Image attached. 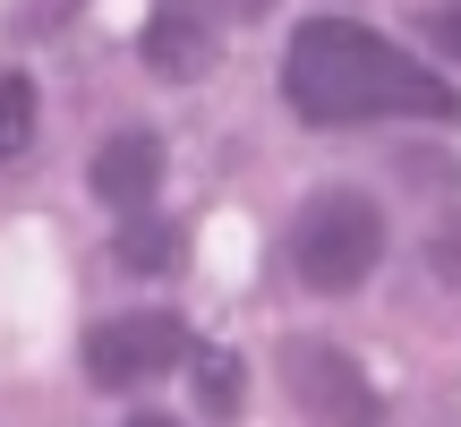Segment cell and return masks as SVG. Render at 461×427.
Segmentation results:
<instances>
[{"instance_id":"cell-4","label":"cell","mask_w":461,"mask_h":427,"mask_svg":"<svg viewBox=\"0 0 461 427\" xmlns=\"http://www.w3.org/2000/svg\"><path fill=\"white\" fill-rule=\"evenodd\" d=\"M291 359V394H299V411H308L316 427H376V385L359 377V359L350 350H333V342H291L282 350Z\"/></svg>"},{"instance_id":"cell-9","label":"cell","mask_w":461,"mask_h":427,"mask_svg":"<svg viewBox=\"0 0 461 427\" xmlns=\"http://www.w3.org/2000/svg\"><path fill=\"white\" fill-rule=\"evenodd\" d=\"M197 394H205V411H230V402H240V377H230V350H197Z\"/></svg>"},{"instance_id":"cell-2","label":"cell","mask_w":461,"mask_h":427,"mask_svg":"<svg viewBox=\"0 0 461 427\" xmlns=\"http://www.w3.org/2000/svg\"><path fill=\"white\" fill-rule=\"evenodd\" d=\"M384 257V205L359 197V188H316L299 205V231H291V274L308 282L316 299H350Z\"/></svg>"},{"instance_id":"cell-8","label":"cell","mask_w":461,"mask_h":427,"mask_svg":"<svg viewBox=\"0 0 461 427\" xmlns=\"http://www.w3.org/2000/svg\"><path fill=\"white\" fill-rule=\"evenodd\" d=\"M26 146H34V77L9 68V77H0V171H9Z\"/></svg>"},{"instance_id":"cell-1","label":"cell","mask_w":461,"mask_h":427,"mask_svg":"<svg viewBox=\"0 0 461 427\" xmlns=\"http://www.w3.org/2000/svg\"><path fill=\"white\" fill-rule=\"evenodd\" d=\"M282 95L316 129H359V120H461V95L428 60L384 43L359 17H308L282 51Z\"/></svg>"},{"instance_id":"cell-5","label":"cell","mask_w":461,"mask_h":427,"mask_svg":"<svg viewBox=\"0 0 461 427\" xmlns=\"http://www.w3.org/2000/svg\"><path fill=\"white\" fill-rule=\"evenodd\" d=\"M163 171H171L163 137H154V129H120V137L95 146V171H86V180H95V197L112 214H146L154 188H163Z\"/></svg>"},{"instance_id":"cell-6","label":"cell","mask_w":461,"mask_h":427,"mask_svg":"<svg viewBox=\"0 0 461 427\" xmlns=\"http://www.w3.org/2000/svg\"><path fill=\"white\" fill-rule=\"evenodd\" d=\"M137 51H146L154 77H205L214 68V17L197 0H163L146 17V34H137Z\"/></svg>"},{"instance_id":"cell-3","label":"cell","mask_w":461,"mask_h":427,"mask_svg":"<svg viewBox=\"0 0 461 427\" xmlns=\"http://www.w3.org/2000/svg\"><path fill=\"white\" fill-rule=\"evenodd\" d=\"M180 359H197V342L171 308H137V316H112V325L86 333V377L112 385V394H137V385L171 377Z\"/></svg>"},{"instance_id":"cell-10","label":"cell","mask_w":461,"mask_h":427,"mask_svg":"<svg viewBox=\"0 0 461 427\" xmlns=\"http://www.w3.org/2000/svg\"><path fill=\"white\" fill-rule=\"evenodd\" d=\"M428 34H436V43H445L453 60H461V0H453V9H428Z\"/></svg>"},{"instance_id":"cell-12","label":"cell","mask_w":461,"mask_h":427,"mask_svg":"<svg viewBox=\"0 0 461 427\" xmlns=\"http://www.w3.org/2000/svg\"><path fill=\"white\" fill-rule=\"evenodd\" d=\"M129 427H180V419H129Z\"/></svg>"},{"instance_id":"cell-7","label":"cell","mask_w":461,"mask_h":427,"mask_svg":"<svg viewBox=\"0 0 461 427\" xmlns=\"http://www.w3.org/2000/svg\"><path fill=\"white\" fill-rule=\"evenodd\" d=\"M180 257V223H154V214H129L120 223V265H137V274H154V265Z\"/></svg>"},{"instance_id":"cell-11","label":"cell","mask_w":461,"mask_h":427,"mask_svg":"<svg viewBox=\"0 0 461 427\" xmlns=\"http://www.w3.org/2000/svg\"><path fill=\"white\" fill-rule=\"evenodd\" d=\"M197 9L222 26V17H265V0H197Z\"/></svg>"}]
</instances>
